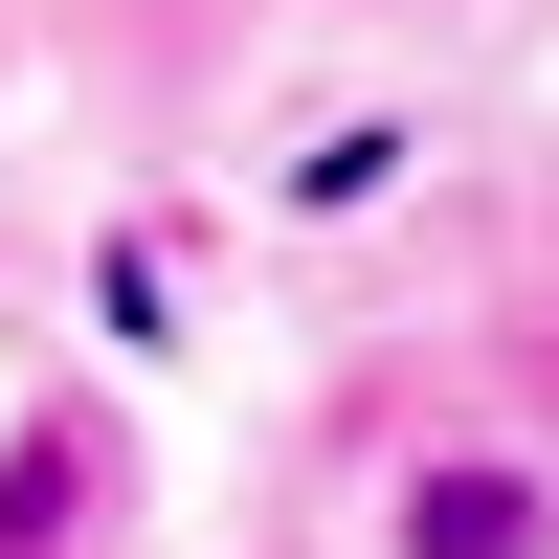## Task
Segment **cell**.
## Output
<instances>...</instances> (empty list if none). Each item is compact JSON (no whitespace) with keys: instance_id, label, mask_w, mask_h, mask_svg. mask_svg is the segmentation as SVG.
Here are the masks:
<instances>
[{"instance_id":"1","label":"cell","mask_w":559,"mask_h":559,"mask_svg":"<svg viewBox=\"0 0 559 559\" xmlns=\"http://www.w3.org/2000/svg\"><path fill=\"white\" fill-rule=\"evenodd\" d=\"M381 559H559V471H537V448H492V426L403 448V492H381Z\"/></svg>"},{"instance_id":"2","label":"cell","mask_w":559,"mask_h":559,"mask_svg":"<svg viewBox=\"0 0 559 559\" xmlns=\"http://www.w3.org/2000/svg\"><path fill=\"white\" fill-rule=\"evenodd\" d=\"M90 515H112V403L45 381L23 426H0V559H90Z\"/></svg>"}]
</instances>
